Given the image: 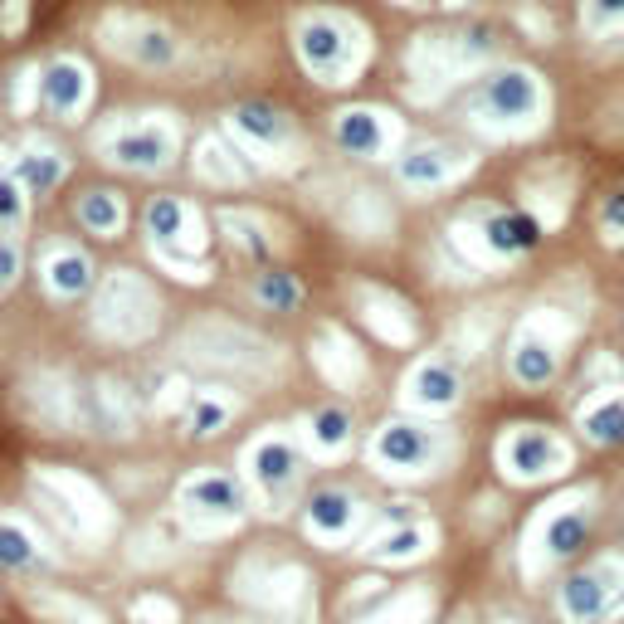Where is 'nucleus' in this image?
<instances>
[{"label":"nucleus","instance_id":"16","mask_svg":"<svg viewBox=\"0 0 624 624\" xmlns=\"http://www.w3.org/2000/svg\"><path fill=\"white\" fill-rule=\"evenodd\" d=\"M415 395H419V400H429V405H454V400H459V371L444 366V362L419 366V376H415Z\"/></svg>","mask_w":624,"mask_h":624},{"label":"nucleus","instance_id":"15","mask_svg":"<svg viewBox=\"0 0 624 624\" xmlns=\"http://www.w3.org/2000/svg\"><path fill=\"white\" fill-rule=\"evenodd\" d=\"M234 123L244 127L249 137H259V142H283L288 137V123H283V113L273 103H239Z\"/></svg>","mask_w":624,"mask_h":624},{"label":"nucleus","instance_id":"19","mask_svg":"<svg viewBox=\"0 0 624 624\" xmlns=\"http://www.w3.org/2000/svg\"><path fill=\"white\" fill-rule=\"evenodd\" d=\"M585 542H591V518H585V512H566V518H556L546 532L551 556H575Z\"/></svg>","mask_w":624,"mask_h":624},{"label":"nucleus","instance_id":"8","mask_svg":"<svg viewBox=\"0 0 624 624\" xmlns=\"http://www.w3.org/2000/svg\"><path fill=\"white\" fill-rule=\"evenodd\" d=\"M186 502L206 512H244V488L225 473H206L196 483H186Z\"/></svg>","mask_w":624,"mask_h":624},{"label":"nucleus","instance_id":"31","mask_svg":"<svg viewBox=\"0 0 624 624\" xmlns=\"http://www.w3.org/2000/svg\"><path fill=\"white\" fill-rule=\"evenodd\" d=\"M605 225H610V230H624V190L605 196Z\"/></svg>","mask_w":624,"mask_h":624},{"label":"nucleus","instance_id":"30","mask_svg":"<svg viewBox=\"0 0 624 624\" xmlns=\"http://www.w3.org/2000/svg\"><path fill=\"white\" fill-rule=\"evenodd\" d=\"M415 546H419V532H415V527H405V532H390L386 542H381V556H410Z\"/></svg>","mask_w":624,"mask_h":624},{"label":"nucleus","instance_id":"24","mask_svg":"<svg viewBox=\"0 0 624 624\" xmlns=\"http://www.w3.org/2000/svg\"><path fill=\"white\" fill-rule=\"evenodd\" d=\"M585 435L595 444H624V400H610L585 419Z\"/></svg>","mask_w":624,"mask_h":624},{"label":"nucleus","instance_id":"21","mask_svg":"<svg viewBox=\"0 0 624 624\" xmlns=\"http://www.w3.org/2000/svg\"><path fill=\"white\" fill-rule=\"evenodd\" d=\"M512 371H518V381H527V386H542V381H551L556 362H551V352L542 342H522L518 356H512Z\"/></svg>","mask_w":624,"mask_h":624},{"label":"nucleus","instance_id":"32","mask_svg":"<svg viewBox=\"0 0 624 624\" xmlns=\"http://www.w3.org/2000/svg\"><path fill=\"white\" fill-rule=\"evenodd\" d=\"M595 20H610V15H624V0H591Z\"/></svg>","mask_w":624,"mask_h":624},{"label":"nucleus","instance_id":"2","mask_svg":"<svg viewBox=\"0 0 624 624\" xmlns=\"http://www.w3.org/2000/svg\"><path fill=\"white\" fill-rule=\"evenodd\" d=\"M483 103L493 117H527L537 107V88L522 69H508V74H493L483 83Z\"/></svg>","mask_w":624,"mask_h":624},{"label":"nucleus","instance_id":"25","mask_svg":"<svg viewBox=\"0 0 624 624\" xmlns=\"http://www.w3.org/2000/svg\"><path fill=\"white\" fill-rule=\"evenodd\" d=\"M25 225V186L10 171H0V234L20 230Z\"/></svg>","mask_w":624,"mask_h":624},{"label":"nucleus","instance_id":"10","mask_svg":"<svg viewBox=\"0 0 624 624\" xmlns=\"http://www.w3.org/2000/svg\"><path fill=\"white\" fill-rule=\"evenodd\" d=\"M352 518H356L352 493H342V488H312L307 522L317 527V532H342V527H352Z\"/></svg>","mask_w":624,"mask_h":624},{"label":"nucleus","instance_id":"26","mask_svg":"<svg viewBox=\"0 0 624 624\" xmlns=\"http://www.w3.org/2000/svg\"><path fill=\"white\" fill-rule=\"evenodd\" d=\"M312 435H317V444H342L352 435V415L342 405H322V410H312Z\"/></svg>","mask_w":624,"mask_h":624},{"label":"nucleus","instance_id":"9","mask_svg":"<svg viewBox=\"0 0 624 624\" xmlns=\"http://www.w3.org/2000/svg\"><path fill=\"white\" fill-rule=\"evenodd\" d=\"M508 463L518 468V473H527V478L546 473V468L556 463V439L542 435V429H522V435L508 444Z\"/></svg>","mask_w":624,"mask_h":624},{"label":"nucleus","instance_id":"13","mask_svg":"<svg viewBox=\"0 0 624 624\" xmlns=\"http://www.w3.org/2000/svg\"><path fill=\"white\" fill-rule=\"evenodd\" d=\"M78 225L88 234H113L117 225H123V206H117L113 190H88V196H78Z\"/></svg>","mask_w":624,"mask_h":624},{"label":"nucleus","instance_id":"3","mask_svg":"<svg viewBox=\"0 0 624 624\" xmlns=\"http://www.w3.org/2000/svg\"><path fill=\"white\" fill-rule=\"evenodd\" d=\"M83 88H88V78H83V69L69 64V59H54V64L40 69V103L50 107V113H69V107H78Z\"/></svg>","mask_w":624,"mask_h":624},{"label":"nucleus","instance_id":"28","mask_svg":"<svg viewBox=\"0 0 624 624\" xmlns=\"http://www.w3.org/2000/svg\"><path fill=\"white\" fill-rule=\"evenodd\" d=\"M20 244L10 234H0V293H5V288H15V279H20Z\"/></svg>","mask_w":624,"mask_h":624},{"label":"nucleus","instance_id":"1","mask_svg":"<svg viewBox=\"0 0 624 624\" xmlns=\"http://www.w3.org/2000/svg\"><path fill=\"white\" fill-rule=\"evenodd\" d=\"M376 454L386 459L390 468H419L435 454V439H429V429H419V425H386L381 429V439H376Z\"/></svg>","mask_w":624,"mask_h":624},{"label":"nucleus","instance_id":"20","mask_svg":"<svg viewBox=\"0 0 624 624\" xmlns=\"http://www.w3.org/2000/svg\"><path fill=\"white\" fill-rule=\"evenodd\" d=\"M181 200L176 196H151L147 200V210H142V225H147V234L151 239H171L176 230H181Z\"/></svg>","mask_w":624,"mask_h":624},{"label":"nucleus","instance_id":"11","mask_svg":"<svg viewBox=\"0 0 624 624\" xmlns=\"http://www.w3.org/2000/svg\"><path fill=\"white\" fill-rule=\"evenodd\" d=\"M337 147L352 151V156H376L381 151V123L376 113H342L337 117Z\"/></svg>","mask_w":624,"mask_h":624},{"label":"nucleus","instance_id":"6","mask_svg":"<svg viewBox=\"0 0 624 624\" xmlns=\"http://www.w3.org/2000/svg\"><path fill=\"white\" fill-rule=\"evenodd\" d=\"M488 244L502 249V254H527V249L542 244V225L522 210H502L488 220Z\"/></svg>","mask_w":624,"mask_h":624},{"label":"nucleus","instance_id":"17","mask_svg":"<svg viewBox=\"0 0 624 624\" xmlns=\"http://www.w3.org/2000/svg\"><path fill=\"white\" fill-rule=\"evenodd\" d=\"M561 605H566V615H575V619H595L600 610H605V585H600L595 575H571L566 591H561Z\"/></svg>","mask_w":624,"mask_h":624},{"label":"nucleus","instance_id":"4","mask_svg":"<svg viewBox=\"0 0 624 624\" xmlns=\"http://www.w3.org/2000/svg\"><path fill=\"white\" fill-rule=\"evenodd\" d=\"M298 50L317 74H337L342 54H346V34L332 25V20H307L303 34H298Z\"/></svg>","mask_w":624,"mask_h":624},{"label":"nucleus","instance_id":"14","mask_svg":"<svg viewBox=\"0 0 624 624\" xmlns=\"http://www.w3.org/2000/svg\"><path fill=\"white\" fill-rule=\"evenodd\" d=\"M254 298L263 307H273V312H293L298 303H303V283H298L293 273H283V269H263L259 283H254Z\"/></svg>","mask_w":624,"mask_h":624},{"label":"nucleus","instance_id":"18","mask_svg":"<svg viewBox=\"0 0 624 624\" xmlns=\"http://www.w3.org/2000/svg\"><path fill=\"white\" fill-rule=\"evenodd\" d=\"M50 283L59 288L64 298H78L93 288V259L88 254H59L50 263Z\"/></svg>","mask_w":624,"mask_h":624},{"label":"nucleus","instance_id":"12","mask_svg":"<svg viewBox=\"0 0 624 624\" xmlns=\"http://www.w3.org/2000/svg\"><path fill=\"white\" fill-rule=\"evenodd\" d=\"M69 176V166L59 161V156H20L15 161V181L25 186V196H54L59 190V181Z\"/></svg>","mask_w":624,"mask_h":624},{"label":"nucleus","instance_id":"5","mask_svg":"<svg viewBox=\"0 0 624 624\" xmlns=\"http://www.w3.org/2000/svg\"><path fill=\"white\" fill-rule=\"evenodd\" d=\"M113 161L132 166V171H156V166L171 161V142L161 132H127V137L113 142Z\"/></svg>","mask_w":624,"mask_h":624},{"label":"nucleus","instance_id":"29","mask_svg":"<svg viewBox=\"0 0 624 624\" xmlns=\"http://www.w3.org/2000/svg\"><path fill=\"white\" fill-rule=\"evenodd\" d=\"M137 59H142V64H171V59H176V44L166 40V34H142Z\"/></svg>","mask_w":624,"mask_h":624},{"label":"nucleus","instance_id":"23","mask_svg":"<svg viewBox=\"0 0 624 624\" xmlns=\"http://www.w3.org/2000/svg\"><path fill=\"white\" fill-rule=\"evenodd\" d=\"M444 171H449V161H444V151H410L400 161V176L410 186H435L444 181Z\"/></svg>","mask_w":624,"mask_h":624},{"label":"nucleus","instance_id":"7","mask_svg":"<svg viewBox=\"0 0 624 624\" xmlns=\"http://www.w3.org/2000/svg\"><path fill=\"white\" fill-rule=\"evenodd\" d=\"M254 478L269 488V493H283V488L298 478V449L288 439H263L254 449Z\"/></svg>","mask_w":624,"mask_h":624},{"label":"nucleus","instance_id":"27","mask_svg":"<svg viewBox=\"0 0 624 624\" xmlns=\"http://www.w3.org/2000/svg\"><path fill=\"white\" fill-rule=\"evenodd\" d=\"M220 425H225V405H215V400H196V405H190V435H196V439H210Z\"/></svg>","mask_w":624,"mask_h":624},{"label":"nucleus","instance_id":"22","mask_svg":"<svg viewBox=\"0 0 624 624\" xmlns=\"http://www.w3.org/2000/svg\"><path fill=\"white\" fill-rule=\"evenodd\" d=\"M34 561H40V551L20 527H0V566L5 571H30Z\"/></svg>","mask_w":624,"mask_h":624}]
</instances>
